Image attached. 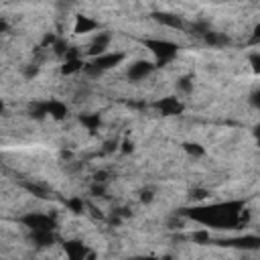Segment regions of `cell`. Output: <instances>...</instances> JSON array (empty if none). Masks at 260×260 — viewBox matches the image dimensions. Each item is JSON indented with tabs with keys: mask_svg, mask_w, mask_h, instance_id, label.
Instances as JSON below:
<instances>
[{
	"mask_svg": "<svg viewBox=\"0 0 260 260\" xmlns=\"http://www.w3.org/2000/svg\"><path fill=\"white\" fill-rule=\"evenodd\" d=\"M183 215L203 225L219 228V230L238 228L248 219V213L244 211L242 201H221V203H211V205L187 207L183 209Z\"/></svg>",
	"mask_w": 260,
	"mask_h": 260,
	"instance_id": "obj_1",
	"label": "cell"
},
{
	"mask_svg": "<svg viewBox=\"0 0 260 260\" xmlns=\"http://www.w3.org/2000/svg\"><path fill=\"white\" fill-rule=\"evenodd\" d=\"M144 47L154 55L156 65H165L173 61L179 53V45H175L173 41H165V39H146Z\"/></svg>",
	"mask_w": 260,
	"mask_h": 260,
	"instance_id": "obj_2",
	"label": "cell"
},
{
	"mask_svg": "<svg viewBox=\"0 0 260 260\" xmlns=\"http://www.w3.org/2000/svg\"><path fill=\"white\" fill-rule=\"evenodd\" d=\"M124 57H126L124 53H106V55L93 57L89 63L83 65V71H85L87 75H91V77H98V75H102L104 71L118 67V65L124 61Z\"/></svg>",
	"mask_w": 260,
	"mask_h": 260,
	"instance_id": "obj_3",
	"label": "cell"
},
{
	"mask_svg": "<svg viewBox=\"0 0 260 260\" xmlns=\"http://www.w3.org/2000/svg\"><path fill=\"white\" fill-rule=\"evenodd\" d=\"M20 221L30 230V232H55V217L47 213H26L20 217Z\"/></svg>",
	"mask_w": 260,
	"mask_h": 260,
	"instance_id": "obj_4",
	"label": "cell"
},
{
	"mask_svg": "<svg viewBox=\"0 0 260 260\" xmlns=\"http://www.w3.org/2000/svg\"><path fill=\"white\" fill-rule=\"evenodd\" d=\"M217 246H228V248H238V250H260V236H238V238H225V240H215Z\"/></svg>",
	"mask_w": 260,
	"mask_h": 260,
	"instance_id": "obj_5",
	"label": "cell"
},
{
	"mask_svg": "<svg viewBox=\"0 0 260 260\" xmlns=\"http://www.w3.org/2000/svg\"><path fill=\"white\" fill-rule=\"evenodd\" d=\"M154 69H156V63H152V61H146V59L134 61V63L128 67V79H130V81H140V79L148 77Z\"/></svg>",
	"mask_w": 260,
	"mask_h": 260,
	"instance_id": "obj_6",
	"label": "cell"
},
{
	"mask_svg": "<svg viewBox=\"0 0 260 260\" xmlns=\"http://www.w3.org/2000/svg\"><path fill=\"white\" fill-rule=\"evenodd\" d=\"M110 41H112V35H110V32H98V35L93 37V41L89 43L87 53H89L91 57L106 55V49L110 47Z\"/></svg>",
	"mask_w": 260,
	"mask_h": 260,
	"instance_id": "obj_7",
	"label": "cell"
},
{
	"mask_svg": "<svg viewBox=\"0 0 260 260\" xmlns=\"http://www.w3.org/2000/svg\"><path fill=\"white\" fill-rule=\"evenodd\" d=\"M154 108L165 116H177L183 112V104L177 98H162V100L154 102Z\"/></svg>",
	"mask_w": 260,
	"mask_h": 260,
	"instance_id": "obj_8",
	"label": "cell"
},
{
	"mask_svg": "<svg viewBox=\"0 0 260 260\" xmlns=\"http://www.w3.org/2000/svg\"><path fill=\"white\" fill-rule=\"evenodd\" d=\"M95 28H100V22L98 20H93V18H89L85 14L75 16V24H73V32L75 35H85V32H91Z\"/></svg>",
	"mask_w": 260,
	"mask_h": 260,
	"instance_id": "obj_9",
	"label": "cell"
},
{
	"mask_svg": "<svg viewBox=\"0 0 260 260\" xmlns=\"http://www.w3.org/2000/svg\"><path fill=\"white\" fill-rule=\"evenodd\" d=\"M65 252H67V258L69 260H87V256H89L87 248L81 242H77V240L65 242Z\"/></svg>",
	"mask_w": 260,
	"mask_h": 260,
	"instance_id": "obj_10",
	"label": "cell"
},
{
	"mask_svg": "<svg viewBox=\"0 0 260 260\" xmlns=\"http://www.w3.org/2000/svg\"><path fill=\"white\" fill-rule=\"evenodd\" d=\"M152 18L165 26H171V28H183V20L181 16L173 14V12H152Z\"/></svg>",
	"mask_w": 260,
	"mask_h": 260,
	"instance_id": "obj_11",
	"label": "cell"
},
{
	"mask_svg": "<svg viewBox=\"0 0 260 260\" xmlns=\"http://www.w3.org/2000/svg\"><path fill=\"white\" fill-rule=\"evenodd\" d=\"M45 110H47V116L55 118V120H63L67 116V106L57 102V100H51V102H45Z\"/></svg>",
	"mask_w": 260,
	"mask_h": 260,
	"instance_id": "obj_12",
	"label": "cell"
},
{
	"mask_svg": "<svg viewBox=\"0 0 260 260\" xmlns=\"http://www.w3.org/2000/svg\"><path fill=\"white\" fill-rule=\"evenodd\" d=\"M30 240L37 248H47V246L55 244L57 236H55V232H30Z\"/></svg>",
	"mask_w": 260,
	"mask_h": 260,
	"instance_id": "obj_13",
	"label": "cell"
},
{
	"mask_svg": "<svg viewBox=\"0 0 260 260\" xmlns=\"http://www.w3.org/2000/svg\"><path fill=\"white\" fill-rule=\"evenodd\" d=\"M79 122H81L89 132H95V130L100 128V124H102V120H100L98 114H81V116H79Z\"/></svg>",
	"mask_w": 260,
	"mask_h": 260,
	"instance_id": "obj_14",
	"label": "cell"
},
{
	"mask_svg": "<svg viewBox=\"0 0 260 260\" xmlns=\"http://www.w3.org/2000/svg\"><path fill=\"white\" fill-rule=\"evenodd\" d=\"M22 187H24L28 193H32L35 197H41V199L49 197V191H47L43 185H37V183H30V181H22Z\"/></svg>",
	"mask_w": 260,
	"mask_h": 260,
	"instance_id": "obj_15",
	"label": "cell"
},
{
	"mask_svg": "<svg viewBox=\"0 0 260 260\" xmlns=\"http://www.w3.org/2000/svg\"><path fill=\"white\" fill-rule=\"evenodd\" d=\"M203 39H205V43L215 45V47H221V45H228V43H230V39H228V37H223L221 32H213V30H209Z\"/></svg>",
	"mask_w": 260,
	"mask_h": 260,
	"instance_id": "obj_16",
	"label": "cell"
},
{
	"mask_svg": "<svg viewBox=\"0 0 260 260\" xmlns=\"http://www.w3.org/2000/svg\"><path fill=\"white\" fill-rule=\"evenodd\" d=\"M85 63H81V59H69L65 61V65L61 67V73L63 75H69V73H75V71H81Z\"/></svg>",
	"mask_w": 260,
	"mask_h": 260,
	"instance_id": "obj_17",
	"label": "cell"
},
{
	"mask_svg": "<svg viewBox=\"0 0 260 260\" xmlns=\"http://www.w3.org/2000/svg\"><path fill=\"white\" fill-rule=\"evenodd\" d=\"M177 89H179L181 93H191V91H193V81H191V77H189V75L179 77V81H177Z\"/></svg>",
	"mask_w": 260,
	"mask_h": 260,
	"instance_id": "obj_18",
	"label": "cell"
},
{
	"mask_svg": "<svg viewBox=\"0 0 260 260\" xmlns=\"http://www.w3.org/2000/svg\"><path fill=\"white\" fill-rule=\"evenodd\" d=\"M185 150H187L189 154H193V156H203V154H205V148L199 146V144H193V142H187V144H185Z\"/></svg>",
	"mask_w": 260,
	"mask_h": 260,
	"instance_id": "obj_19",
	"label": "cell"
},
{
	"mask_svg": "<svg viewBox=\"0 0 260 260\" xmlns=\"http://www.w3.org/2000/svg\"><path fill=\"white\" fill-rule=\"evenodd\" d=\"M67 207H69L73 213H81L85 205H83V201H81L79 197H73V199H69V201H67Z\"/></svg>",
	"mask_w": 260,
	"mask_h": 260,
	"instance_id": "obj_20",
	"label": "cell"
},
{
	"mask_svg": "<svg viewBox=\"0 0 260 260\" xmlns=\"http://www.w3.org/2000/svg\"><path fill=\"white\" fill-rule=\"evenodd\" d=\"M250 65H252L254 73H260V55H258V53L250 55Z\"/></svg>",
	"mask_w": 260,
	"mask_h": 260,
	"instance_id": "obj_21",
	"label": "cell"
},
{
	"mask_svg": "<svg viewBox=\"0 0 260 260\" xmlns=\"http://www.w3.org/2000/svg\"><path fill=\"white\" fill-rule=\"evenodd\" d=\"M258 43H260V24L254 26V32L250 37V45H258Z\"/></svg>",
	"mask_w": 260,
	"mask_h": 260,
	"instance_id": "obj_22",
	"label": "cell"
},
{
	"mask_svg": "<svg viewBox=\"0 0 260 260\" xmlns=\"http://www.w3.org/2000/svg\"><path fill=\"white\" fill-rule=\"evenodd\" d=\"M193 240H195V242H201V244H203V242H209V234H207V232H197V234L193 236Z\"/></svg>",
	"mask_w": 260,
	"mask_h": 260,
	"instance_id": "obj_23",
	"label": "cell"
},
{
	"mask_svg": "<svg viewBox=\"0 0 260 260\" xmlns=\"http://www.w3.org/2000/svg\"><path fill=\"white\" fill-rule=\"evenodd\" d=\"M250 102L256 106V108H260V91H256V93H252V98H250Z\"/></svg>",
	"mask_w": 260,
	"mask_h": 260,
	"instance_id": "obj_24",
	"label": "cell"
},
{
	"mask_svg": "<svg viewBox=\"0 0 260 260\" xmlns=\"http://www.w3.org/2000/svg\"><path fill=\"white\" fill-rule=\"evenodd\" d=\"M93 179H95V183H104V181H106V173H104V171H100V173H95V175H93Z\"/></svg>",
	"mask_w": 260,
	"mask_h": 260,
	"instance_id": "obj_25",
	"label": "cell"
},
{
	"mask_svg": "<svg viewBox=\"0 0 260 260\" xmlns=\"http://www.w3.org/2000/svg\"><path fill=\"white\" fill-rule=\"evenodd\" d=\"M144 203H148V201H152V191H142V197H140Z\"/></svg>",
	"mask_w": 260,
	"mask_h": 260,
	"instance_id": "obj_26",
	"label": "cell"
},
{
	"mask_svg": "<svg viewBox=\"0 0 260 260\" xmlns=\"http://www.w3.org/2000/svg\"><path fill=\"white\" fill-rule=\"evenodd\" d=\"M132 260H169V258H154V256H136Z\"/></svg>",
	"mask_w": 260,
	"mask_h": 260,
	"instance_id": "obj_27",
	"label": "cell"
},
{
	"mask_svg": "<svg viewBox=\"0 0 260 260\" xmlns=\"http://www.w3.org/2000/svg\"><path fill=\"white\" fill-rule=\"evenodd\" d=\"M8 30V22L4 18H0V32H6Z\"/></svg>",
	"mask_w": 260,
	"mask_h": 260,
	"instance_id": "obj_28",
	"label": "cell"
},
{
	"mask_svg": "<svg viewBox=\"0 0 260 260\" xmlns=\"http://www.w3.org/2000/svg\"><path fill=\"white\" fill-rule=\"evenodd\" d=\"M193 197H195V199H203V197H205V191L197 189V191H193Z\"/></svg>",
	"mask_w": 260,
	"mask_h": 260,
	"instance_id": "obj_29",
	"label": "cell"
},
{
	"mask_svg": "<svg viewBox=\"0 0 260 260\" xmlns=\"http://www.w3.org/2000/svg\"><path fill=\"white\" fill-rule=\"evenodd\" d=\"M130 150H132V142H128V140H126V142H124V148H122V152H130Z\"/></svg>",
	"mask_w": 260,
	"mask_h": 260,
	"instance_id": "obj_30",
	"label": "cell"
},
{
	"mask_svg": "<svg viewBox=\"0 0 260 260\" xmlns=\"http://www.w3.org/2000/svg\"><path fill=\"white\" fill-rule=\"evenodd\" d=\"M254 134H256V138H258V140H260V124H258V126H256V130H254Z\"/></svg>",
	"mask_w": 260,
	"mask_h": 260,
	"instance_id": "obj_31",
	"label": "cell"
}]
</instances>
